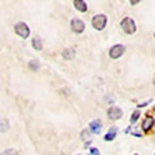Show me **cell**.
Masks as SVG:
<instances>
[{"mask_svg":"<svg viewBox=\"0 0 155 155\" xmlns=\"http://www.w3.org/2000/svg\"><path fill=\"white\" fill-rule=\"evenodd\" d=\"M106 25H107V16L106 14L100 13L93 16V18H92V26L97 31H102L106 27Z\"/></svg>","mask_w":155,"mask_h":155,"instance_id":"6da1fadb","label":"cell"},{"mask_svg":"<svg viewBox=\"0 0 155 155\" xmlns=\"http://www.w3.org/2000/svg\"><path fill=\"white\" fill-rule=\"evenodd\" d=\"M120 27H122V30H123L125 34H128V35H132V34H134L136 30H137L136 22H134L130 17L123 18L122 22H120Z\"/></svg>","mask_w":155,"mask_h":155,"instance_id":"7a4b0ae2","label":"cell"},{"mask_svg":"<svg viewBox=\"0 0 155 155\" xmlns=\"http://www.w3.org/2000/svg\"><path fill=\"white\" fill-rule=\"evenodd\" d=\"M14 32L21 39H27L30 36V27L26 22H17L14 25Z\"/></svg>","mask_w":155,"mask_h":155,"instance_id":"3957f363","label":"cell"},{"mask_svg":"<svg viewBox=\"0 0 155 155\" xmlns=\"http://www.w3.org/2000/svg\"><path fill=\"white\" fill-rule=\"evenodd\" d=\"M125 52V47L123 44H115L109 49V57L111 60H118L120 58Z\"/></svg>","mask_w":155,"mask_h":155,"instance_id":"277c9868","label":"cell"},{"mask_svg":"<svg viewBox=\"0 0 155 155\" xmlns=\"http://www.w3.org/2000/svg\"><path fill=\"white\" fill-rule=\"evenodd\" d=\"M70 27H71L72 32L81 34V32H84V30H85V23L81 21L80 18H72L71 22H70Z\"/></svg>","mask_w":155,"mask_h":155,"instance_id":"5b68a950","label":"cell"},{"mask_svg":"<svg viewBox=\"0 0 155 155\" xmlns=\"http://www.w3.org/2000/svg\"><path fill=\"white\" fill-rule=\"evenodd\" d=\"M107 116L111 120H119V119H122V116H123V110L118 107V106H111L107 110Z\"/></svg>","mask_w":155,"mask_h":155,"instance_id":"8992f818","label":"cell"},{"mask_svg":"<svg viewBox=\"0 0 155 155\" xmlns=\"http://www.w3.org/2000/svg\"><path fill=\"white\" fill-rule=\"evenodd\" d=\"M89 130L93 134H98L102 130V122L100 119H94L89 123Z\"/></svg>","mask_w":155,"mask_h":155,"instance_id":"52a82bcc","label":"cell"},{"mask_svg":"<svg viewBox=\"0 0 155 155\" xmlns=\"http://www.w3.org/2000/svg\"><path fill=\"white\" fill-rule=\"evenodd\" d=\"M154 124H155V119L153 118V116H147L146 119H143V122L141 124V128H142L143 132H149L150 129H153Z\"/></svg>","mask_w":155,"mask_h":155,"instance_id":"ba28073f","label":"cell"},{"mask_svg":"<svg viewBox=\"0 0 155 155\" xmlns=\"http://www.w3.org/2000/svg\"><path fill=\"white\" fill-rule=\"evenodd\" d=\"M74 8L80 13H85L88 11V5L84 0H74Z\"/></svg>","mask_w":155,"mask_h":155,"instance_id":"9c48e42d","label":"cell"},{"mask_svg":"<svg viewBox=\"0 0 155 155\" xmlns=\"http://www.w3.org/2000/svg\"><path fill=\"white\" fill-rule=\"evenodd\" d=\"M76 54V51L75 48H66V49L62 52V57H64V60H72V58L75 57Z\"/></svg>","mask_w":155,"mask_h":155,"instance_id":"30bf717a","label":"cell"},{"mask_svg":"<svg viewBox=\"0 0 155 155\" xmlns=\"http://www.w3.org/2000/svg\"><path fill=\"white\" fill-rule=\"evenodd\" d=\"M116 134H118V128H116V127H111L107 130V133L105 134V141H114L115 137H116Z\"/></svg>","mask_w":155,"mask_h":155,"instance_id":"8fae6325","label":"cell"},{"mask_svg":"<svg viewBox=\"0 0 155 155\" xmlns=\"http://www.w3.org/2000/svg\"><path fill=\"white\" fill-rule=\"evenodd\" d=\"M31 44H32V48L35 51H41L43 49V40H41V38L40 36H35L32 39V41H31Z\"/></svg>","mask_w":155,"mask_h":155,"instance_id":"7c38bea8","label":"cell"},{"mask_svg":"<svg viewBox=\"0 0 155 155\" xmlns=\"http://www.w3.org/2000/svg\"><path fill=\"white\" fill-rule=\"evenodd\" d=\"M27 66H28V69L32 70V71H39L40 70V62L36 61V60H31L27 64Z\"/></svg>","mask_w":155,"mask_h":155,"instance_id":"4fadbf2b","label":"cell"},{"mask_svg":"<svg viewBox=\"0 0 155 155\" xmlns=\"http://www.w3.org/2000/svg\"><path fill=\"white\" fill-rule=\"evenodd\" d=\"M9 130V122L7 119H0V132L5 133Z\"/></svg>","mask_w":155,"mask_h":155,"instance_id":"5bb4252c","label":"cell"},{"mask_svg":"<svg viewBox=\"0 0 155 155\" xmlns=\"http://www.w3.org/2000/svg\"><path fill=\"white\" fill-rule=\"evenodd\" d=\"M140 115H141V111H140V110L133 111L132 115H130V124H136V123H137V120L140 119Z\"/></svg>","mask_w":155,"mask_h":155,"instance_id":"9a60e30c","label":"cell"},{"mask_svg":"<svg viewBox=\"0 0 155 155\" xmlns=\"http://www.w3.org/2000/svg\"><path fill=\"white\" fill-rule=\"evenodd\" d=\"M91 133H92V132H91L89 129H84L83 132H81V138H83L84 141H87V140L91 137Z\"/></svg>","mask_w":155,"mask_h":155,"instance_id":"2e32d148","label":"cell"},{"mask_svg":"<svg viewBox=\"0 0 155 155\" xmlns=\"http://www.w3.org/2000/svg\"><path fill=\"white\" fill-rule=\"evenodd\" d=\"M89 153L92 154V155H100L101 153H100V150L97 149V147H92V149H89Z\"/></svg>","mask_w":155,"mask_h":155,"instance_id":"e0dca14e","label":"cell"},{"mask_svg":"<svg viewBox=\"0 0 155 155\" xmlns=\"http://www.w3.org/2000/svg\"><path fill=\"white\" fill-rule=\"evenodd\" d=\"M150 102H151V100H149V101H146V102H142V104H140L138 105V109H141V107H145V106H147Z\"/></svg>","mask_w":155,"mask_h":155,"instance_id":"ac0fdd59","label":"cell"},{"mask_svg":"<svg viewBox=\"0 0 155 155\" xmlns=\"http://www.w3.org/2000/svg\"><path fill=\"white\" fill-rule=\"evenodd\" d=\"M3 154H17V151L14 149H9V150H5Z\"/></svg>","mask_w":155,"mask_h":155,"instance_id":"d6986e66","label":"cell"},{"mask_svg":"<svg viewBox=\"0 0 155 155\" xmlns=\"http://www.w3.org/2000/svg\"><path fill=\"white\" fill-rule=\"evenodd\" d=\"M141 0H129V4L130 5H136V4H138Z\"/></svg>","mask_w":155,"mask_h":155,"instance_id":"ffe728a7","label":"cell"},{"mask_svg":"<svg viewBox=\"0 0 155 155\" xmlns=\"http://www.w3.org/2000/svg\"><path fill=\"white\" fill-rule=\"evenodd\" d=\"M133 136H136V137H142V134H141V133H138V132H134Z\"/></svg>","mask_w":155,"mask_h":155,"instance_id":"44dd1931","label":"cell"},{"mask_svg":"<svg viewBox=\"0 0 155 155\" xmlns=\"http://www.w3.org/2000/svg\"><path fill=\"white\" fill-rule=\"evenodd\" d=\"M154 36H155V34H154Z\"/></svg>","mask_w":155,"mask_h":155,"instance_id":"7402d4cb","label":"cell"}]
</instances>
